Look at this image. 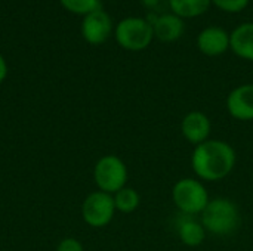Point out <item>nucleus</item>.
<instances>
[{"label": "nucleus", "instance_id": "obj_16", "mask_svg": "<svg viewBox=\"0 0 253 251\" xmlns=\"http://www.w3.org/2000/svg\"><path fill=\"white\" fill-rule=\"evenodd\" d=\"M61 3L67 10L82 15H87L101 9L99 0H61Z\"/></svg>", "mask_w": 253, "mask_h": 251}, {"label": "nucleus", "instance_id": "obj_19", "mask_svg": "<svg viewBox=\"0 0 253 251\" xmlns=\"http://www.w3.org/2000/svg\"><path fill=\"white\" fill-rule=\"evenodd\" d=\"M6 74H7V67H6V62H4L3 56L0 55V83L6 78Z\"/></svg>", "mask_w": 253, "mask_h": 251}, {"label": "nucleus", "instance_id": "obj_1", "mask_svg": "<svg viewBox=\"0 0 253 251\" xmlns=\"http://www.w3.org/2000/svg\"><path fill=\"white\" fill-rule=\"evenodd\" d=\"M237 154L234 148L221 139H208L194 146L191 169L202 182H219L236 167Z\"/></svg>", "mask_w": 253, "mask_h": 251}, {"label": "nucleus", "instance_id": "obj_14", "mask_svg": "<svg viewBox=\"0 0 253 251\" xmlns=\"http://www.w3.org/2000/svg\"><path fill=\"white\" fill-rule=\"evenodd\" d=\"M212 0H169L170 12L179 18H196L209 10Z\"/></svg>", "mask_w": 253, "mask_h": 251}, {"label": "nucleus", "instance_id": "obj_10", "mask_svg": "<svg viewBox=\"0 0 253 251\" xmlns=\"http://www.w3.org/2000/svg\"><path fill=\"white\" fill-rule=\"evenodd\" d=\"M151 16L153 19H148V21L153 25L154 38H157L162 43H173L185 31L184 19L172 12L162 13V15L153 13Z\"/></svg>", "mask_w": 253, "mask_h": 251}, {"label": "nucleus", "instance_id": "obj_9", "mask_svg": "<svg viewBox=\"0 0 253 251\" xmlns=\"http://www.w3.org/2000/svg\"><path fill=\"white\" fill-rule=\"evenodd\" d=\"M212 123L211 118L202 111H190L181 121V133L187 142L197 146L211 139Z\"/></svg>", "mask_w": 253, "mask_h": 251}, {"label": "nucleus", "instance_id": "obj_2", "mask_svg": "<svg viewBox=\"0 0 253 251\" xmlns=\"http://www.w3.org/2000/svg\"><path fill=\"white\" fill-rule=\"evenodd\" d=\"M200 222L209 234L219 237L231 235L239 228L240 212L237 204L230 198H211L200 215Z\"/></svg>", "mask_w": 253, "mask_h": 251}, {"label": "nucleus", "instance_id": "obj_17", "mask_svg": "<svg viewBox=\"0 0 253 251\" xmlns=\"http://www.w3.org/2000/svg\"><path fill=\"white\" fill-rule=\"evenodd\" d=\"M212 3L227 13H239L248 7L249 0H212Z\"/></svg>", "mask_w": 253, "mask_h": 251}, {"label": "nucleus", "instance_id": "obj_3", "mask_svg": "<svg viewBox=\"0 0 253 251\" xmlns=\"http://www.w3.org/2000/svg\"><path fill=\"white\" fill-rule=\"evenodd\" d=\"M172 201L182 215L194 216L202 215L211 197L200 179L182 178L176 180L172 188Z\"/></svg>", "mask_w": 253, "mask_h": 251}, {"label": "nucleus", "instance_id": "obj_8", "mask_svg": "<svg viewBox=\"0 0 253 251\" xmlns=\"http://www.w3.org/2000/svg\"><path fill=\"white\" fill-rule=\"evenodd\" d=\"M113 31V22L107 12L98 9L87 13L82 22V34L90 44H102Z\"/></svg>", "mask_w": 253, "mask_h": 251}, {"label": "nucleus", "instance_id": "obj_18", "mask_svg": "<svg viewBox=\"0 0 253 251\" xmlns=\"http://www.w3.org/2000/svg\"><path fill=\"white\" fill-rule=\"evenodd\" d=\"M56 251H83V246L74 238H65L64 241H61Z\"/></svg>", "mask_w": 253, "mask_h": 251}, {"label": "nucleus", "instance_id": "obj_5", "mask_svg": "<svg viewBox=\"0 0 253 251\" xmlns=\"http://www.w3.org/2000/svg\"><path fill=\"white\" fill-rule=\"evenodd\" d=\"M93 179L99 191L113 195L126 186L127 167L117 155H105L96 163L93 169Z\"/></svg>", "mask_w": 253, "mask_h": 251}, {"label": "nucleus", "instance_id": "obj_7", "mask_svg": "<svg viewBox=\"0 0 253 251\" xmlns=\"http://www.w3.org/2000/svg\"><path fill=\"white\" fill-rule=\"evenodd\" d=\"M228 114L239 121L253 120V83L234 87L225 101Z\"/></svg>", "mask_w": 253, "mask_h": 251}, {"label": "nucleus", "instance_id": "obj_6", "mask_svg": "<svg viewBox=\"0 0 253 251\" xmlns=\"http://www.w3.org/2000/svg\"><path fill=\"white\" fill-rule=\"evenodd\" d=\"M116 213L114 198L111 194L96 191L87 195L82 206V216L84 222L92 228H104L107 226Z\"/></svg>", "mask_w": 253, "mask_h": 251}, {"label": "nucleus", "instance_id": "obj_20", "mask_svg": "<svg viewBox=\"0 0 253 251\" xmlns=\"http://www.w3.org/2000/svg\"><path fill=\"white\" fill-rule=\"evenodd\" d=\"M141 3L148 9H157V6L162 3V0H141Z\"/></svg>", "mask_w": 253, "mask_h": 251}, {"label": "nucleus", "instance_id": "obj_4", "mask_svg": "<svg viewBox=\"0 0 253 251\" xmlns=\"http://www.w3.org/2000/svg\"><path fill=\"white\" fill-rule=\"evenodd\" d=\"M154 38L153 25L147 18L129 16L122 19L116 27L117 43L130 52H139L147 49Z\"/></svg>", "mask_w": 253, "mask_h": 251}, {"label": "nucleus", "instance_id": "obj_13", "mask_svg": "<svg viewBox=\"0 0 253 251\" xmlns=\"http://www.w3.org/2000/svg\"><path fill=\"white\" fill-rule=\"evenodd\" d=\"M185 216V215H184ZM206 229L200 220L193 219V216H185L178 223V238L187 247H199L206 240Z\"/></svg>", "mask_w": 253, "mask_h": 251}, {"label": "nucleus", "instance_id": "obj_12", "mask_svg": "<svg viewBox=\"0 0 253 251\" xmlns=\"http://www.w3.org/2000/svg\"><path fill=\"white\" fill-rule=\"evenodd\" d=\"M230 49L239 58L253 62V22L240 24L230 34Z\"/></svg>", "mask_w": 253, "mask_h": 251}, {"label": "nucleus", "instance_id": "obj_11", "mask_svg": "<svg viewBox=\"0 0 253 251\" xmlns=\"http://www.w3.org/2000/svg\"><path fill=\"white\" fill-rule=\"evenodd\" d=\"M197 47L206 56H221L230 49V34L222 27H206L197 36Z\"/></svg>", "mask_w": 253, "mask_h": 251}, {"label": "nucleus", "instance_id": "obj_15", "mask_svg": "<svg viewBox=\"0 0 253 251\" xmlns=\"http://www.w3.org/2000/svg\"><path fill=\"white\" fill-rule=\"evenodd\" d=\"M113 198H114L116 210H119L120 213H125V215H129V213L135 212L139 207V203H141L139 194L133 188H127V186L117 191Z\"/></svg>", "mask_w": 253, "mask_h": 251}]
</instances>
